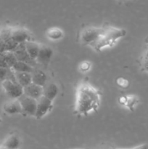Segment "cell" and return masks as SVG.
Wrapping results in <instances>:
<instances>
[{"label": "cell", "mask_w": 148, "mask_h": 149, "mask_svg": "<svg viewBox=\"0 0 148 149\" xmlns=\"http://www.w3.org/2000/svg\"><path fill=\"white\" fill-rule=\"evenodd\" d=\"M101 94L96 87L86 81L78 84L75 95L74 111L79 116H88L98 109Z\"/></svg>", "instance_id": "1"}, {"label": "cell", "mask_w": 148, "mask_h": 149, "mask_svg": "<svg viewBox=\"0 0 148 149\" xmlns=\"http://www.w3.org/2000/svg\"><path fill=\"white\" fill-rule=\"evenodd\" d=\"M126 33V31L123 29L112 26L104 27L102 36L91 47L97 52H100L105 48L111 47L115 45L119 39L124 37Z\"/></svg>", "instance_id": "2"}, {"label": "cell", "mask_w": 148, "mask_h": 149, "mask_svg": "<svg viewBox=\"0 0 148 149\" xmlns=\"http://www.w3.org/2000/svg\"><path fill=\"white\" fill-rule=\"evenodd\" d=\"M104 28L87 27L81 31L80 41L84 45L92 46L102 36Z\"/></svg>", "instance_id": "3"}, {"label": "cell", "mask_w": 148, "mask_h": 149, "mask_svg": "<svg viewBox=\"0 0 148 149\" xmlns=\"http://www.w3.org/2000/svg\"><path fill=\"white\" fill-rule=\"evenodd\" d=\"M1 86L6 94L11 99H18L23 95V87L17 82L4 80L1 82Z\"/></svg>", "instance_id": "4"}, {"label": "cell", "mask_w": 148, "mask_h": 149, "mask_svg": "<svg viewBox=\"0 0 148 149\" xmlns=\"http://www.w3.org/2000/svg\"><path fill=\"white\" fill-rule=\"evenodd\" d=\"M18 100L21 105L23 114L29 116H35L37 108V100L28 97L24 94L19 97Z\"/></svg>", "instance_id": "5"}, {"label": "cell", "mask_w": 148, "mask_h": 149, "mask_svg": "<svg viewBox=\"0 0 148 149\" xmlns=\"http://www.w3.org/2000/svg\"><path fill=\"white\" fill-rule=\"evenodd\" d=\"M52 109H53V101L42 95L37 100V108L34 117L37 119H41L46 116L49 111H51Z\"/></svg>", "instance_id": "6"}, {"label": "cell", "mask_w": 148, "mask_h": 149, "mask_svg": "<svg viewBox=\"0 0 148 149\" xmlns=\"http://www.w3.org/2000/svg\"><path fill=\"white\" fill-rule=\"evenodd\" d=\"M52 55H53V50L48 45H41L39 54L36 59V63L44 66H47L50 63Z\"/></svg>", "instance_id": "7"}, {"label": "cell", "mask_w": 148, "mask_h": 149, "mask_svg": "<svg viewBox=\"0 0 148 149\" xmlns=\"http://www.w3.org/2000/svg\"><path fill=\"white\" fill-rule=\"evenodd\" d=\"M13 52L15 53L16 58H17V60L18 61H22V62L26 63L31 65L32 67H33L37 63L36 61H33V60H32L29 57L28 54L26 52L25 43L19 44L17 47H16V49L13 51Z\"/></svg>", "instance_id": "8"}, {"label": "cell", "mask_w": 148, "mask_h": 149, "mask_svg": "<svg viewBox=\"0 0 148 149\" xmlns=\"http://www.w3.org/2000/svg\"><path fill=\"white\" fill-rule=\"evenodd\" d=\"M31 36L28 31L25 28H14L12 29V39L17 44L25 43L30 39Z\"/></svg>", "instance_id": "9"}, {"label": "cell", "mask_w": 148, "mask_h": 149, "mask_svg": "<svg viewBox=\"0 0 148 149\" xmlns=\"http://www.w3.org/2000/svg\"><path fill=\"white\" fill-rule=\"evenodd\" d=\"M3 109H4V111L9 115L23 114L21 105L18 99H11L7 101V103H4Z\"/></svg>", "instance_id": "10"}, {"label": "cell", "mask_w": 148, "mask_h": 149, "mask_svg": "<svg viewBox=\"0 0 148 149\" xmlns=\"http://www.w3.org/2000/svg\"><path fill=\"white\" fill-rule=\"evenodd\" d=\"M23 94L38 100L43 95V87L33 83H30L26 87H23Z\"/></svg>", "instance_id": "11"}, {"label": "cell", "mask_w": 148, "mask_h": 149, "mask_svg": "<svg viewBox=\"0 0 148 149\" xmlns=\"http://www.w3.org/2000/svg\"><path fill=\"white\" fill-rule=\"evenodd\" d=\"M58 93H59V89L55 83H48L43 87V96L52 101H54V100L56 98Z\"/></svg>", "instance_id": "12"}, {"label": "cell", "mask_w": 148, "mask_h": 149, "mask_svg": "<svg viewBox=\"0 0 148 149\" xmlns=\"http://www.w3.org/2000/svg\"><path fill=\"white\" fill-rule=\"evenodd\" d=\"M40 44L37 43L33 40H29L25 42L26 52L28 54L29 57L33 61H36V58H37L39 49H40Z\"/></svg>", "instance_id": "13"}, {"label": "cell", "mask_w": 148, "mask_h": 149, "mask_svg": "<svg viewBox=\"0 0 148 149\" xmlns=\"http://www.w3.org/2000/svg\"><path fill=\"white\" fill-rule=\"evenodd\" d=\"M20 146V138L16 134H11L6 138L1 146L5 149H19Z\"/></svg>", "instance_id": "14"}, {"label": "cell", "mask_w": 148, "mask_h": 149, "mask_svg": "<svg viewBox=\"0 0 148 149\" xmlns=\"http://www.w3.org/2000/svg\"><path fill=\"white\" fill-rule=\"evenodd\" d=\"M32 83L43 87L46 84L47 77L44 71L41 70H36L31 73Z\"/></svg>", "instance_id": "15"}, {"label": "cell", "mask_w": 148, "mask_h": 149, "mask_svg": "<svg viewBox=\"0 0 148 149\" xmlns=\"http://www.w3.org/2000/svg\"><path fill=\"white\" fill-rule=\"evenodd\" d=\"M119 103L122 106H126L130 110H133L135 106L137 104V97L134 95H123L120 96L118 99Z\"/></svg>", "instance_id": "16"}, {"label": "cell", "mask_w": 148, "mask_h": 149, "mask_svg": "<svg viewBox=\"0 0 148 149\" xmlns=\"http://www.w3.org/2000/svg\"><path fill=\"white\" fill-rule=\"evenodd\" d=\"M17 82L21 87H25L32 83L31 73L27 72H15Z\"/></svg>", "instance_id": "17"}, {"label": "cell", "mask_w": 148, "mask_h": 149, "mask_svg": "<svg viewBox=\"0 0 148 149\" xmlns=\"http://www.w3.org/2000/svg\"><path fill=\"white\" fill-rule=\"evenodd\" d=\"M12 69L15 72H27V73H32L33 70V67L30 65L29 64L26 63L25 62L22 61H18L15 63V65L12 67Z\"/></svg>", "instance_id": "18"}, {"label": "cell", "mask_w": 148, "mask_h": 149, "mask_svg": "<svg viewBox=\"0 0 148 149\" xmlns=\"http://www.w3.org/2000/svg\"><path fill=\"white\" fill-rule=\"evenodd\" d=\"M63 31L59 28H51L46 31V36L52 41H57L63 37Z\"/></svg>", "instance_id": "19"}, {"label": "cell", "mask_w": 148, "mask_h": 149, "mask_svg": "<svg viewBox=\"0 0 148 149\" xmlns=\"http://www.w3.org/2000/svg\"><path fill=\"white\" fill-rule=\"evenodd\" d=\"M2 54L3 57H4V60H5L6 63H7V65L10 68H12V67L15 65L16 62L17 61V58H16L15 55L13 52H9V51H6V52H3Z\"/></svg>", "instance_id": "20"}, {"label": "cell", "mask_w": 148, "mask_h": 149, "mask_svg": "<svg viewBox=\"0 0 148 149\" xmlns=\"http://www.w3.org/2000/svg\"><path fill=\"white\" fill-rule=\"evenodd\" d=\"M0 39L4 42L12 39V29L11 28H3L0 30Z\"/></svg>", "instance_id": "21"}, {"label": "cell", "mask_w": 148, "mask_h": 149, "mask_svg": "<svg viewBox=\"0 0 148 149\" xmlns=\"http://www.w3.org/2000/svg\"><path fill=\"white\" fill-rule=\"evenodd\" d=\"M6 45V51H9V52H13L15 49H16V47H17V45L19 44H17V42H15L12 39H10V40L5 42Z\"/></svg>", "instance_id": "22"}, {"label": "cell", "mask_w": 148, "mask_h": 149, "mask_svg": "<svg viewBox=\"0 0 148 149\" xmlns=\"http://www.w3.org/2000/svg\"><path fill=\"white\" fill-rule=\"evenodd\" d=\"M91 68V63L89 61H83L79 65V71L83 73L88 72Z\"/></svg>", "instance_id": "23"}, {"label": "cell", "mask_w": 148, "mask_h": 149, "mask_svg": "<svg viewBox=\"0 0 148 149\" xmlns=\"http://www.w3.org/2000/svg\"><path fill=\"white\" fill-rule=\"evenodd\" d=\"M116 84L120 88H127L129 85V82L126 79L123 77H118L116 79Z\"/></svg>", "instance_id": "24"}, {"label": "cell", "mask_w": 148, "mask_h": 149, "mask_svg": "<svg viewBox=\"0 0 148 149\" xmlns=\"http://www.w3.org/2000/svg\"><path fill=\"white\" fill-rule=\"evenodd\" d=\"M7 71H8V68H1V67H0V81H1V82L6 79Z\"/></svg>", "instance_id": "25"}, {"label": "cell", "mask_w": 148, "mask_h": 149, "mask_svg": "<svg viewBox=\"0 0 148 149\" xmlns=\"http://www.w3.org/2000/svg\"><path fill=\"white\" fill-rule=\"evenodd\" d=\"M0 67H1V68H10L8 67V65H7L4 57H3L2 54H0Z\"/></svg>", "instance_id": "26"}, {"label": "cell", "mask_w": 148, "mask_h": 149, "mask_svg": "<svg viewBox=\"0 0 148 149\" xmlns=\"http://www.w3.org/2000/svg\"><path fill=\"white\" fill-rule=\"evenodd\" d=\"M6 52V45L5 42L0 39V54Z\"/></svg>", "instance_id": "27"}, {"label": "cell", "mask_w": 148, "mask_h": 149, "mask_svg": "<svg viewBox=\"0 0 148 149\" xmlns=\"http://www.w3.org/2000/svg\"><path fill=\"white\" fill-rule=\"evenodd\" d=\"M131 149H148V144H142V145L138 146Z\"/></svg>", "instance_id": "28"}, {"label": "cell", "mask_w": 148, "mask_h": 149, "mask_svg": "<svg viewBox=\"0 0 148 149\" xmlns=\"http://www.w3.org/2000/svg\"><path fill=\"white\" fill-rule=\"evenodd\" d=\"M142 68H143L145 71L148 72V61H143V63H142Z\"/></svg>", "instance_id": "29"}, {"label": "cell", "mask_w": 148, "mask_h": 149, "mask_svg": "<svg viewBox=\"0 0 148 149\" xmlns=\"http://www.w3.org/2000/svg\"><path fill=\"white\" fill-rule=\"evenodd\" d=\"M144 61H148V49H147V50L145 52V55H144Z\"/></svg>", "instance_id": "30"}, {"label": "cell", "mask_w": 148, "mask_h": 149, "mask_svg": "<svg viewBox=\"0 0 148 149\" xmlns=\"http://www.w3.org/2000/svg\"><path fill=\"white\" fill-rule=\"evenodd\" d=\"M0 149H5L4 148H3L2 146H0Z\"/></svg>", "instance_id": "31"}, {"label": "cell", "mask_w": 148, "mask_h": 149, "mask_svg": "<svg viewBox=\"0 0 148 149\" xmlns=\"http://www.w3.org/2000/svg\"><path fill=\"white\" fill-rule=\"evenodd\" d=\"M1 122V119H0V122Z\"/></svg>", "instance_id": "32"}, {"label": "cell", "mask_w": 148, "mask_h": 149, "mask_svg": "<svg viewBox=\"0 0 148 149\" xmlns=\"http://www.w3.org/2000/svg\"><path fill=\"white\" fill-rule=\"evenodd\" d=\"M113 149H119V148H113Z\"/></svg>", "instance_id": "33"}, {"label": "cell", "mask_w": 148, "mask_h": 149, "mask_svg": "<svg viewBox=\"0 0 148 149\" xmlns=\"http://www.w3.org/2000/svg\"><path fill=\"white\" fill-rule=\"evenodd\" d=\"M104 149H106V148H104Z\"/></svg>", "instance_id": "34"}]
</instances>
